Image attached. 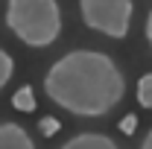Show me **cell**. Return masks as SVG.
I'll use <instances>...</instances> for the list:
<instances>
[{"label": "cell", "instance_id": "10", "mask_svg": "<svg viewBox=\"0 0 152 149\" xmlns=\"http://www.w3.org/2000/svg\"><path fill=\"white\" fill-rule=\"evenodd\" d=\"M134 129H137V114H126L120 120V131L123 134H134Z\"/></svg>", "mask_w": 152, "mask_h": 149}, {"label": "cell", "instance_id": "4", "mask_svg": "<svg viewBox=\"0 0 152 149\" xmlns=\"http://www.w3.org/2000/svg\"><path fill=\"white\" fill-rule=\"evenodd\" d=\"M0 149H35V140L29 137V131L23 126L6 120L0 123Z\"/></svg>", "mask_w": 152, "mask_h": 149}, {"label": "cell", "instance_id": "9", "mask_svg": "<svg viewBox=\"0 0 152 149\" xmlns=\"http://www.w3.org/2000/svg\"><path fill=\"white\" fill-rule=\"evenodd\" d=\"M38 131H41L44 137H53L58 131V120L56 117H41V120H38Z\"/></svg>", "mask_w": 152, "mask_h": 149}, {"label": "cell", "instance_id": "12", "mask_svg": "<svg viewBox=\"0 0 152 149\" xmlns=\"http://www.w3.org/2000/svg\"><path fill=\"white\" fill-rule=\"evenodd\" d=\"M143 35H146V41H152V15L146 18V26H143Z\"/></svg>", "mask_w": 152, "mask_h": 149}, {"label": "cell", "instance_id": "1", "mask_svg": "<svg viewBox=\"0 0 152 149\" xmlns=\"http://www.w3.org/2000/svg\"><path fill=\"white\" fill-rule=\"evenodd\" d=\"M44 93L76 117H105L126 96V76L102 50H70L50 64Z\"/></svg>", "mask_w": 152, "mask_h": 149}, {"label": "cell", "instance_id": "11", "mask_svg": "<svg viewBox=\"0 0 152 149\" xmlns=\"http://www.w3.org/2000/svg\"><path fill=\"white\" fill-rule=\"evenodd\" d=\"M140 149H152V131L143 134V140H140Z\"/></svg>", "mask_w": 152, "mask_h": 149}, {"label": "cell", "instance_id": "7", "mask_svg": "<svg viewBox=\"0 0 152 149\" xmlns=\"http://www.w3.org/2000/svg\"><path fill=\"white\" fill-rule=\"evenodd\" d=\"M137 105L152 108V73H143L140 82H137Z\"/></svg>", "mask_w": 152, "mask_h": 149}, {"label": "cell", "instance_id": "8", "mask_svg": "<svg viewBox=\"0 0 152 149\" xmlns=\"http://www.w3.org/2000/svg\"><path fill=\"white\" fill-rule=\"evenodd\" d=\"M12 76H15V58L0 47V91L9 85V79H12Z\"/></svg>", "mask_w": 152, "mask_h": 149}, {"label": "cell", "instance_id": "3", "mask_svg": "<svg viewBox=\"0 0 152 149\" xmlns=\"http://www.w3.org/2000/svg\"><path fill=\"white\" fill-rule=\"evenodd\" d=\"M132 0H79V15L88 29H94L105 38H120L129 35L132 29Z\"/></svg>", "mask_w": 152, "mask_h": 149}, {"label": "cell", "instance_id": "2", "mask_svg": "<svg viewBox=\"0 0 152 149\" xmlns=\"http://www.w3.org/2000/svg\"><path fill=\"white\" fill-rule=\"evenodd\" d=\"M6 26L26 47H50L61 35L58 0H6Z\"/></svg>", "mask_w": 152, "mask_h": 149}, {"label": "cell", "instance_id": "6", "mask_svg": "<svg viewBox=\"0 0 152 149\" xmlns=\"http://www.w3.org/2000/svg\"><path fill=\"white\" fill-rule=\"evenodd\" d=\"M12 105L23 114H32L35 111V91H32V85H20L15 96H12Z\"/></svg>", "mask_w": 152, "mask_h": 149}, {"label": "cell", "instance_id": "5", "mask_svg": "<svg viewBox=\"0 0 152 149\" xmlns=\"http://www.w3.org/2000/svg\"><path fill=\"white\" fill-rule=\"evenodd\" d=\"M58 149H120L114 143V137L102 134V131H79L70 140H64Z\"/></svg>", "mask_w": 152, "mask_h": 149}]
</instances>
